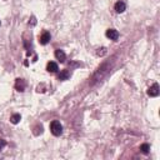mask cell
<instances>
[{
  "instance_id": "1",
  "label": "cell",
  "mask_w": 160,
  "mask_h": 160,
  "mask_svg": "<svg viewBox=\"0 0 160 160\" xmlns=\"http://www.w3.org/2000/svg\"><path fill=\"white\" fill-rule=\"evenodd\" d=\"M50 131H51L53 135H55V136L61 135V133H63V125L60 124V121H58V120L51 121V124H50Z\"/></svg>"
},
{
  "instance_id": "2",
  "label": "cell",
  "mask_w": 160,
  "mask_h": 160,
  "mask_svg": "<svg viewBox=\"0 0 160 160\" xmlns=\"http://www.w3.org/2000/svg\"><path fill=\"white\" fill-rule=\"evenodd\" d=\"M106 73H108V64H104V65H103L101 68H99L98 71L95 73V75H94V81L100 80Z\"/></svg>"
},
{
  "instance_id": "3",
  "label": "cell",
  "mask_w": 160,
  "mask_h": 160,
  "mask_svg": "<svg viewBox=\"0 0 160 160\" xmlns=\"http://www.w3.org/2000/svg\"><path fill=\"white\" fill-rule=\"evenodd\" d=\"M159 93H160V90H159V85L158 84H153L151 87L148 89V95H149V97H151V98L158 97Z\"/></svg>"
},
{
  "instance_id": "4",
  "label": "cell",
  "mask_w": 160,
  "mask_h": 160,
  "mask_svg": "<svg viewBox=\"0 0 160 160\" xmlns=\"http://www.w3.org/2000/svg\"><path fill=\"white\" fill-rule=\"evenodd\" d=\"M39 41H40V44L43 45H46L50 41V34L48 33V31H44L40 36H39Z\"/></svg>"
},
{
  "instance_id": "5",
  "label": "cell",
  "mask_w": 160,
  "mask_h": 160,
  "mask_svg": "<svg viewBox=\"0 0 160 160\" xmlns=\"http://www.w3.org/2000/svg\"><path fill=\"white\" fill-rule=\"evenodd\" d=\"M106 36H108L110 40H118L119 33L115 29H109V30H106Z\"/></svg>"
},
{
  "instance_id": "6",
  "label": "cell",
  "mask_w": 160,
  "mask_h": 160,
  "mask_svg": "<svg viewBox=\"0 0 160 160\" xmlns=\"http://www.w3.org/2000/svg\"><path fill=\"white\" fill-rule=\"evenodd\" d=\"M25 87H26L25 80H23V79H16V81H15V89L18 91H24Z\"/></svg>"
},
{
  "instance_id": "7",
  "label": "cell",
  "mask_w": 160,
  "mask_h": 160,
  "mask_svg": "<svg viewBox=\"0 0 160 160\" xmlns=\"http://www.w3.org/2000/svg\"><path fill=\"white\" fill-rule=\"evenodd\" d=\"M125 9H126V5H125V3H123V2H118V3L115 4V12L118 13V14L124 13Z\"/></svg>"
},
{
  "instance_id": "8",
  "label": "cell",
  "mask_w": 160,
  "mask_h": 160,
  "mask_svg": "<svg viewBox=\"0 0 160 160\" xmlns=\"http://www.w3.org/2000/svg\"><path fill=\"white\" fill-rule=\"evenodd\" d=\"M46 70H48L49 73H55V71H58V64H56V63H54V61L48 63V65H46Z\"/></svg>"
},
{
  "instance_id": "9",
  "label": "cell",
  "mask_w": 160,
  "mask_h": 160,
  "mask_svg": "<svg viewBox=\"0 0 160 160\" xmlns=\"http://www.w3.org/2000/svg\"><path fill=\"white\" fill-rule=\"evenodd\" d=\"M69 78H70V71L69 70H61L60 74L58 75L59 80H68Z\"/></svg>"
},
{
  "instance_id": "10",
  "label": "cell",
  "mask_w": 160,
  "mask_h": 160,
  "mask_svg": "<svg viewBox=\"0 0 160 160\" xmlns=\"http://www.w3.org/2000/svg\"><path fill=\"white\" fill-rule=\"evenodd\" d=\"M55 58L60 61V63H63V61H65V53H64L63 50H60V49H58L56 51H55Z\"/></svg>"
},
{
  "instance_id": "11",
  "label": "cell",
  "mask_w": 160,
  "mask_h": 160,
  "mask_svg": "<svg viewBox=\"0 0 160 160\" xmlns=\"http://www.w3.org/2000/svg\"><path fill=\"white\" fill-rule=\"evenodd\" d=\"M20 119H21L20 114H14V115H12V118H10V121H12L13 124H18L20 121Z\"/></svg>"
},
{
  "instance_id": "12",
  "label": "cell",
  "mask_w": 160,
  "mask_h": 160,
  "mask_svg": "<svg viewBox=\"0 0 160 160\" xmlns=\"http://www.w3.org/2000/svg\"><path fill=\"white\" fill-rule=\"evenodd\" d=\"M140 150H141L144 154H148L149 150H150V146H149V144H143V145L140 146Z\"/></svg>"
},
{
  "instance_id": "13",
  "label": "cell",
  "mask_w": 160,
  "mask_h": 160,
  "mask_svg": "<svg viewBox=\"0 0 160 160\" xmlns=\"http://www.w3.org/2000/svg\"><path fill=\"white\" fill-rule=\"evenodd\" d=\"M5 145H6V141H5L4 139H0V150H2V149H3Z\"/></svg>"
}]
</instances>
